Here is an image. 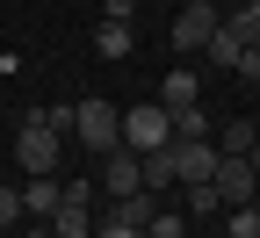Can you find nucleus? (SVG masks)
<instances>
[{
	"label": "nucleus",
	"instance_id": "f257e3e1",
	"mask_svg": "<svg viewBox=\"0 0 260 238\" xmlns=\"http://www.w3.org/2000/svg\"><path fill=\"white\" fill-rule=\"evenodd\" d=\"M73 138L102 159V152H116L123 145V109H109V101H73Z\"/></svg>",
	"mask_w": 260,
	"mask_h": 238
},
{
	"label": "nucleus",
	"instance_id": "f03ea898",
	"mask_svg": "<svg viewBox=\"0 0 260 238\" xmlns=\"http://www.w3.org/2000/svg\"><path fill=\"white\" fill-rule=\"evenodd\" d=\"M210 188H217V202H224V210H239V202H253V195H260V166H253L246 152H217Z\"/></svg>",
	"mask_w": 260,
	"mask_h": 238
},
{
	"label": "nucleus",
	"instance_id": "7ed1b4c3",
	"mask_svg": "<svg viewBox=\"0 0 260 238\" xmlns=\"http://www.w3.org/2000/svg\"><path fill=\"white\" fill-rule=\"evenodd\" d=\"M123 145L130 152H159V145H174V116L159 109V101H145V109H123Z\"/></svg>",
	"mask_w": 260,
	"mask_h": 238
},
{
	"label": "nucleus",
	"instance_id": "20e7f679",
	"mask_svg": "<svg viewBox=\"0 0 260 238\" xmlns=\"http://www.w3.org/2000/svg\"><path fill=\"white\" fill-rule=\"evenodd\" d=\"M15 166L22 174H58V130H44L37 116H29L15 130Z\"/></svg>",
	"mask_w": 260,
	"mask_h": 238
},
{
	"label": "nucleus",
	"instance_id": "39448f33",
	"mask_svg": "<svg viewBox=\"0 0 260 238\" xmlns=\"http://www.w3.org/2000/svg\"><path fill=\"white\" fill-rule=\"evenodd\" d=\"M217 0H181V15H174V51H203L217 37Z\"/></svg>",
	"mask_w": 260,
	"mask_h": 238
},
{
	"label": "nucleus",
	"instance_id": "423d86ee",
	"mask_svg": "<svg viewBox=\"0 0 260 238\" xmlns=\"http://www.w3.org/2000/svg\"><path fill=\"white\" fill-rule=\"evenodd\" d=\"M138 188H145V159L130 152V145L102 152V195H109V202H123V195H138Z\"/></svg>",
	"mask_w": 260,
	"mask_h": 238
},
{
	"label": "nucleus",
	"instance_id": "0eeeda50",
	"mask_svg": "<svg viewBox=\"0 0 260 238\" xmlns=\"http://www.w3.org/2000/svg\"><path fill=\"white\" fill-rule=\"evenodd\" d=\"M167 159H174V181H210L217 174V145L210 138H174Z\"/></svg>",
	"mask_w": 260,
	"mask_h": 238
},
{
	"label": "nucleus",
	"instance_id": "6e6552de",
	"mask_svg": "<svg viewBox=\"0 0 260 238\" xmlns=\"http://www.w3.org/2000/svg\"><path fill=\"white\" fill-rule=\"evenodd\" d=\"M58 202H65V181H58V174H29V181H22V210L37 217V224H51Z\"/></svg>",
	"mask_w": 260,
	"mask_h": 238
},
{
	"label": "nucleus",
	"instance_id": "1a4fd4ad",
	"mask_svg": "<svg viewBox=\"0 0 260 238\" xmlns=\"http://www.w3.org/2000/svg\"><path fill=\"white\" fill-rule=\"evenodd\" d=\"M195 101H203V80H195L188 65H174V73L159 80V109H195Z\"/></svg>",
	"mask_w": 260,
	"mask_h": 238
},
{
	"label": "nucleus",
	"instance_id": "9d476101",
	"mask_svg": "<svg viewBox=\"0 0 260 238\" xmlns=\"http://www.w3.org/2000/svg\"><path fill=\"white\" fill-rule=\"evenodd\" d=\"M94 51L102 58H130V22H102L94 29Z\"/></svg>",
	"mask_w": 260,
	"mask_h": 238
},
{
	"label": "nucleus",
	"instance_id": "9b49d317",
	"mask_svg": "<svg viewBox=\"0 0 260 238\" xmlns=\"http://www.w3.org/2000/svg\"><path fill=\"white\" fill-rule=\"evenodd\" d=\"M174 116V138H210V109L195 101V109H167Z\"/></svg>",
	"mask_w": 260,
	"mask_h": 238
},
{
	"label": "nucleus",
	"instance_id": "f8f14e48",
	"mask_svg": "<svg viewBox=\"0 0 260 238\" xmlns=\"http://www.w3.org/2000/svg\"><path fill=\"white\" fill-rule=\"evenodd\" d=\"M224 29H232L239 44H260V0H246V8H239L232 22H224Z\"/></svg>",
	"mask_w": 260,
	"mask_h": 238
},
{
	"label": "nucleus",
	"instance_id": "ddd939ff",
	"mask_svg": "<svg viewBox=\"0 0 260 238\" xmlns=\"http://www.w3.org/2000/svg\"><path fill=\"white\" fill-rule=\"evenodd\" d=\"M224 238H260V210L253 202H239V210L224 217Z\"/></svg>",
	"mask_w": 260,
	"mask_h": 238
},
{
	"label": "nucleus",
	"instance_id": "4468645a",
	"mask_svg": "<svg viewBox=\"0 0 260 238\" xmlns=\"http://www.w3.org/2000/svg\"><path fill=\"white\" fill-rule=\"evenodd\" d=\"M224 202H217V188L210 181H188V217H217Z\"/></svg>",
	"mask_w": 260,
	"mask_h": 238
},
{
	"label": "nucleus",
	"instance_id": "2eb2a0df",
	"mask_svg": "<svg viewBox=\"0 0 260 238\" xmlns=\"http://www.w3.org/2000/svg\"><path fill=\"white\" fill-rule=\"evenodd\" d=\"M203 51H210L217 65H239V51H246V44H239V37H232V29H224V22H217V37H210Z\"/></svg>",
	"mask_w": 260,
	"mask_h": 238
},
{
	"label": "nucleus",
	"instance_id": "dca6fc26",
	"mask_svg": "<svg viewBox=\"0 0 260 238\" xmlns=\"http://www.w3.org/2000/svg\"><path fill=\"white\" fill-rule=\"evenodd\" d=\"M87 238H145V231H138V224H130L123 210H109V217H102V224H94Z\"/></svg>",
	"mask_w": 260,
	"mask_h": 238
},
{
	"label": "nucleus",
	"instance_id": "f3484780",
	"mask_svg": "<svg viewBox=\"0 0 260 238\" xmlns=\"http://www.w3.org/2000/svg\"><path fill=\"white\" fill-rule=\"evenodd\" d=\"M8 224H22V188L0 181V231H8Z\"/></svg>",
	"mask_w": 260,
	"mask_h": 238
},
{
	"label": "nucleus",
	"instance_id": "a211bd4d",
	"mask_svg": "<svg viewBox=\"0 0 260 238\" xmlns=\"http://www.w3.org/2000/svg\"><path fill=\"white\" fill-rule=\"evenodd\" d=\"M44 130H58V138H73V101H58V109H37Z\"/></svg>",
	"mask_w": 260,
	"mask_h": 238
},
{
	"label": "nucleus",
	"instance_id": "6ab92c4d",
	"mask_svg": "<svg viewBox=\"0 0 260 238\" xmlns=\"http://www.w3.org/2000/svg\"><path fill=\"white\" fill-rule=\"evenodd\" d=\"M145 238H188V224H181V217H174V210H159V217H152V224H145Z\"/></svg>",
	"mask_w": 260,
	"mask_h": 238
},
{
	"label": "nucleus",
	"instance_id": "aec40b11",
	"mask_svg": "<svg viewBox=\"0 0 260 238\" xmlns=\"http://www.w3.org/2000/svg\"><path fill=\"white\" fill-rule=\"evenodd\" d=\"M253 138H260L253 123H224V152H253Z\"/></svg>",
	"mask_w": 260,
	"mask_h": 238
},
{
	"label": "nucleus",
	"instance_id": "412c9836",
	"mask_svg": "<svg viewBox=\"0 0 260 238\" xmlns=\"http://www.w3.org/2000/svg\"><path fill=\"white\" fill-rule=\"evenodd\" d=\"M232 73H239V80H253V87H260V44H246V51H239V65H232Z\"/></svg>",
	"mask_w": 260,
	"mask_h": 238
},
{
	"label": "nucleus",
	"instance_id": "4be33fe9",
	"mask_svg": "<svg viewBox=\"0 0 260 238\" xmlns=\"http://www.w3.org/2000/svg\"><path fill=\"white\" fill-rule=\"evenodd\" d=\"M130 8L138 0H102V22H130Z\"/></svg>",
	"mask_w": 260,
	"mask_h": 238
},
{
	"label": "nucleus",
	"instance_id": "5701e85b",
	"mask_svg": "<svg viewBox=\"0 0 260 238\" xmlns=\"http://www.w3.org/2000/svg\"><path fill=\"white\" fill-rule=\"evenodd\" d=\"M22 238H58V231H51V224H37V231H22Z\"/></svg>",
	"mask_w": 260,
	"mask_h": 238
},
{
	"label": "nucleus",
	"instance_id": "b1692460",
	"mask_svg": "<svg viewBox=\"0 0 260 238\" xmlns=\"http://www.w3.org/2000/svg\"><path fill=\"white\" fill-rule=\"evenodd\" d=\"M246 159H253V166H260V138H253V152H246Z\"/></svg>",
	"mask_w": 260,
	"mask_h": 238
}]
</instances>
